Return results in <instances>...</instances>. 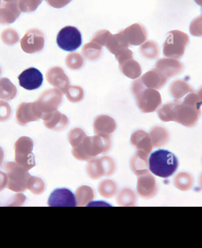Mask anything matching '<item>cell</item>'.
<instances>
[{
    "instance_id": "1",
    "label": "cell",
    "mask_w": 202,
    "mask_h": 248,
    "mask_svg": "<svg viewBox=\"0 0 202 248\" xmlns=\"http://www.w3.org/2000/svg\"><path fill=\"white\" fill-rule=\"evenodd\" d=\"M149 164L150 170L155 176L168 178L176 172L179 162L173 153L159 149L150 155Z\"/></svg>"
},
{
    "instance_id": "2",
    "label": "cell",
    "mask_w": 202,
    "mask_h": 248,
    "mask_svg": "<svg viewBox=\"0 0 202 248\" xmlns=\"http://www.w3.org/2000/svg\"><path fill=\"white\" fill-rule=\"evenodd\" d=\"M4 170L8 178V189L15 192L25 191L27 189L29 179L31 176L28 170L18 163L13 162L5 163Z\"/></svg>"
},
{
    "instance_id": "3",
    "label": "cell",
    "mask_w": 202,
    "mask_h": 248,
    "mask_svg": "<svg viewBox=\"0 0 202 248\" xmlns=\"http://www.w3.org/2000/svg\"><path fill=\"white\" fill-rule=\"evenodd\" d=\"M33 149L34 141L26 136L19 138L15 143L16 162L27 170H31L35 165Z\"/></svg>"
},
{
    "instance_id": "4",
    "label": "cell",
    "mask_w": 202,
    "mask_h": 248,
    "mask_svg": "<svg viewBox=\"0 0 202 248\" xmlns=\"http://www.w3.org/2000/svg\"><path fill=\"white\" fill-rule=\"evenodd\" d=\"M56 43L62 50L73 52L80 47L83 43L81 32L75 27H65L57 34Z\"/></svg>"
},
{
    "instance_id": "5",
    "label": "cell",
    "mask_w": 202,
    "mask_h": 248,
    "mask_svg": "<svg viewBox=\"0 0 202 248\" xmlns=\"http://www.w3.org/2000/svg\"><path fill=\"white\" fill-rule=\"evenodd\" d=\"M20 43L24 52L29 54L39 52L44 46V36L39 31L31 30L24 35Z\"/></svg>"
},
{
    "instance_id": "6",
    "label": "cell",
    "mask_w": 202,
    "mask_h": 248,
    "mask_svg": "<svg viewBox=\"0 0 202 248\" xmlns=\"http://www.w3.org/2000/svg\"><path fill=\"white\" fill-rule=\"evenodd\" d=\"M41 115L42 112L35 102L21 103L16 111V119L21 126H25L29 122L37 121Z\"/></svg>"
},
{
    "instance_id": "7",
    "label": "cell",
    "mask_w": 202,
    "mask_h": 248,
    "mask_svg": "<svg viewBox=\"0 0 202 248\" xmlns=\"http://www.w3.org/2000/svg\"><path fill=\"white\" fill-rule=\"evenodd\" d=\"M76 203L74 194L66 188L54 190L48 200V205L51 207H75Z\"/></svg>"
},
{
    "instance_id": "8",
    "label": "cell",
    "mask_w": 202,
    "mask_h": 248,
    "mask_svg": "<svg viewBox=\"0 0 202 248\" xmlns=\"http://www.w3.org/2000/svg\"><path fill=\"white\" fill-rule=\"evenodd\" d=\"M18 78L20 86L28 91L39 89L43 81L42 73L34 67L24 70L19 75Z\"/></svg>"
},
{
    "instance_id": "9",
    "label": "cell",
    "mask_w": 202,
    "mask_h": 248,
    "mask_svg": "<svg viewBox=\"0 0 202 248\" xmlns=\"http://www.w3.org/2000/svg\"><path fill=\"white\" fill-rule=\"evenodd\" d=\"M0 9V24H9L15 22L20 15L17 2H7Z\"/></svg>"
},
{
    "instance_id": "10",
    "label": "cell",
    "mask_w": 202,
    "mask_h": 248,
    "mask_svg": "<svg viewBox=\"0 0 202 248\" xmlns=\"http://www.w3.org/2000/svg\"><path fill=\"white\" fill-rule=\"evenodd\" d=\"M17 93V87L9 78H0V99L6 101L12 100Z\"/></svg>"
},
{
    "instance_id": "11",
    "label": "cell",
    "mask_w": 202,
    "mask_h": 248,
    "mask_svg": "<svg viewBox=\"0 0 202 248\" xmlns=\"http://www.w3.org/2000/svg\"><path fill=\"white\" fill-rule=\"evenodd\" d=\"M27 189L34 194H40L45 189V185L42 179L37 177L31 176L27 184Z\"/></svg>"
},
{
    "instance_id": "12",
    "label": "cell",
    "mask_w": 202,
    "mask_h": 248,
    "mask_svg": "<svg viewBox=\"0 0 202 248\" xmlns=\"http://www.w3.org/2000/svg\"><path fill=\"white\" fill-rule=\"evenodd\" d=\"M176 186L179 189L185 190L189 189L192 186V179L190 174L181 173L177 174L175 181Z\"/></svg>"
},
{
    "instance_id": "13",
    "label": "cell",
    "mask_w": 202,
    "mask_h": 248,
    "mask_svg": "<svg viewBox=\"0 0 202 248\" xmlns=\"http://www.w3.org/2000/svg\"><path fill=\"white\" fill-rule=\"evenodd\" d=\"M1 39L5 45H13L18 42L19 36L17 32L9 29L2 32Z\"/></svg>"
},
{
    "instance_id": "14",
    "label": "cell",
    "mask_w": 202,
    "mask_h": 248,
    "mask_svg": "<svg viewBox=\"0 0 202 248\" xmlns=\"http://www.w3.org/2000/svg\"><path fill=\"white\" fill-rule=\"evenodd\" d=\"M39 4L36 0H20L18 2L20 10L25 13L34 12Z\"/></svg>"
},
{
    "instance_id": "15",
    "label": "cell",
    "mask_w": 202,
    "mask_h": 248,
    "mask_svg": "<svg viewBox=\"0 0 202 248\" xmlns=\"http://www.w3.org/2000/svg\"><path fill=\"white\" fill-rule=\"evenodd\" d=\"M12 114L10 105L3 100H0V122L6 121Z\"/></svg>"
},
{
    "instance_id": "16",
    "label": "cell",
    "mask_w": 202,
    "mask_h": 248,
    "mask_svg": "<svg viewBox=\"0 0 202 248\" xmlns=\"http://www.w3.org/2000/svg\"><path fill=\"white\" fill-rule=\"evenodd\" d=\"M26 200L25 196L22 194H17L14 197V200L12 202V204H10V206H21L24 203Z\"/></svg>"
},
{
    "instance_id": "17",
    "label": "cell",
    "mask_w": 202,
    "mask_h": 248,
    "mask_svg": "<svg viewBox=\"0 0 202 248\" xmlns=\"http://www.w3.org/2000/svg\"><path fill=\"white\" fill-rule=\"evenodd\" d=\"M8 178L6 173L0 171V191H2L7 186Z\"/></svg>"
},
{
    "instance_id": "18",
    "label": "cell",
    "mask_w": 202,
    "mask_h": 248,
    "mask_svg": "<svg viewBox=\"0 0 202 248\" xmlns=\"http://www.w3.org/2000/svg\"><path fill=\"white\" fill-rule=\"evenodd\" d=\"M4 158V152L3 149L0 146V169L1 168L2 165H3Z\"/></svg>"
},
{
    "instance_id": "19",
    "label": "cell",
    "mask_w": 202,
    "mask_h": 248,
    "mask_svg": "<svg viewBox=\"0 0 202 248\" xmlns=\"http://www.w3.org/2000/svg\"><path fill=\"white\" fill-rule=\"evenodd\" d=\"M1 73H2V70H1V67H0V76H1Z\"/></svg>"
},
{
    "instance_id": "20",
    "label": "cell",
    "mask_w": 202,
    "mask_h": 248,
    "mask_svg": "<svg viewBox=\"0 0 202 248\" xmlns=\"http://www.w3.org/2000/svg\"><path fill=\"white\" fill-rule=\"evenodd\" d=\"M201 184L202 186V178H201Z\"/></svg>"
},
{
    "instance_id": "21",
    "label": "cell",
    "mask_w": 202,
    "mask_h": 248,
    "mask_svg": "<svg viewBox=\"0 0 202 248\" xmlns=\"http://www.w3.org/2000/svg\"><path fill=\"white\" fill-rule=\"evenodd\" d=\"M0 2H1V1H0Z\"/></svg>"
}]
</instances>
